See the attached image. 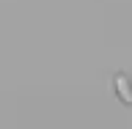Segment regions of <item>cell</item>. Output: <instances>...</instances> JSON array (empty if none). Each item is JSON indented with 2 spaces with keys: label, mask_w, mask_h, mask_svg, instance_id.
I'll list each match as a JSON object with an SVG mask.
<instances>
[{
  "label": "cell",
  "mask_w": 132,
  "mask_h": 129,
  "mask_svg": "<svg viewBox=\"0 0 132 129\" xmlns=\"http://www.w3.org/2000/svg\"><path fill=\"white\" fill-rule=\"evenodd\" d=\"M110 91H113V96L118 99L124 107H132V74L116 72L113 77H110Z\"/></svg>",
  "instance_id": "6da1fadb"
}]
</instances>
